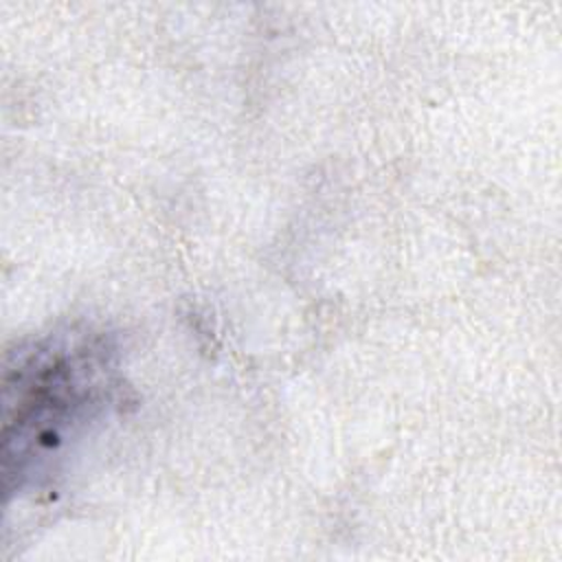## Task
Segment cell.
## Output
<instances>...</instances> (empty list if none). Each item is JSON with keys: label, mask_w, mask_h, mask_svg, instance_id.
<instances>
[{"label": "cell", "mask_w": 562, "mask_h": 562, "mask_svg": "<svg viewBox=\"0 0 562 562\" xmlns=\"http://www.w3.org/2000/svg\"><path fill=\"white\" fill-rule=\"evenodd\" d=\"M110 351L55 336L18 356L4 375V476L22 485L90 422L110 395Z\"/></svg>", "instance_id": "6da1fadb"}]
</instances>
